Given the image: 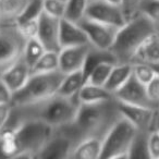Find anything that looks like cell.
Masks as SVG:
<instances>
[{
  "mask_svg": "<svg viewBox=\"0 0 159 159\" xmlns=\"http://www.w3.org/2000/svg\"><path fill=\"white\" fill-rule=\"evenodd\" d=\"M81 105L77 96L66 97L60 94L24 106H13L6 126L14 128L24 120H38L56 129L73 122ZM5 126V128H6Z\"/></svg>",
  "mask_w": 159,
  "mask_h": 159,
  "instance_id": "1",
  "label": "cell"
},
{
  "mask_svg": "<svg viewBox=\"0 0 159 159\" xmlns=\"http://www.w3.org/2000/svg\"><path fill=\"white\" fill-rule=\"evenodd\" d=\"M120 117L116 98L96 104H81L70 125L81 141L87 136H105Z\"/></svg>",
  "mask_w": 159,
  "mask_h": 159,
  "instance_id": "2",
  "label": "cell"
},
{
  "mask_svg": "<svg viewBox=\"0 0 159 159\" xmlns=\"http://www.w3.org/2000/svg\"><path fill=\"white\" fill-rule=\"evenodd\" d=\"M157 25L144 13L130 19L119 29L110 51L117 63H132L139 47L152 33Z\"/></svg>",
  "mask_w": 159,
  "mask_h": 159,
  "instance_id": "3",
  "label": "cell"
},
{
  "mask_svg": "<svg viewBox=\"0 0 159 159\" xmlns=\"http://www.w3.org/2000/svg\"><path fill=\"white\" fill-rule=\"evenodd\" d=\"M11 129L14 131L16 158H37L53 131L48 124L33 119L24 120Z\"/></svg>",
  "mask_w": 159,
  "mask_h": 159,
  "instance_id": "4",
  "label": "cell"
},
{
  "mask_svg": "<svg viewBox=\"0 0 159 159\" xmlns=\"http://www.w3.org/2000/svg\"><path fill=\"white\" fill-rule=\"evenodd\" d=\"M64 75L60 70L47 73H32L26 84L13 94L12 105L24 106L56 95Z\"/></svg>",
  "mask_w": 159,
  "mask_h": 159,
  "instance_id": "5",
  "label": "cell"
},
{
  "mask_svg": "<svg viewBox=\"0 0 159 159\" xmlns=\"http://www.w3.org/2000/svg\"><path fill=\"white\" fill-rule=\"evenodd\" d=\"M139 131L124 117L116 120L102 143L100 158H130V152Z\"/></svg>",
  "mask_w": 159,
  "mask_h": 159,
  "instance_id": "6",
  "label": "cell"
},
{
  "mask_svg": "<svg viewBox=\"0 0 159 159\" xmlns=\"http://www.w3.org/2000/svg\"><path fill=\"white\" fill-rule=\"evenodd\" d=\"M25 44L18 24L0 26V75L22 57Z\"/></svg>",
  "mask_w": 159,
  "mask_h": 159,
  "instance_id": "7",
  "label": "cell"
},
{
  "mask_svg": "<svg viewBox=\"0 0 159 159\" xmlns=\"http://www.w3.org/2000/svg\"><path fill=\"white\" fill-rule=\"evenodd\" d=\"M80 142L79 136L73 131L70 124L53 129L52 134L37 158L68 159L71 158L75 146Z\"/></svg>",
  "mask_w": 159,
  "mask_h": 159,
  "instance_id": "8",
  "label": "cell"
},
{
  "mask_svg": "<svg viewBox=\"0 0 159 159\" xmlns=\"http://www.w3.org/2000/svg\"><path fill=\"white\" fill-rule=\"evenodd\" d=\"M79 24L85 31L92 46L102 50H110L120 29L89 18L81 20Z\"/></svg>",
  "mask_w": 159,
  "mask_h": 159,
  "instance_id": "9",
  "label": "cell"
},
{
  "mask_svg": "<svg viewBox=\"0 0 159 159\" xmlns=\"http://www.w3.org/2000/svg\"><path fill=\"white\" fill-rule=\"evenodd\" d=\"M85 18L116 27L123 26L126 22L121 7L112 5L106 0H97L94 2H89L86 8Z\"/></svg>",
  "mask_w": 159,
  "mask_h": 159,
  "instance_id": "10",
  "label": "cell"
},
{
  "mask_svg": "<svg viewBox=\"0 0 159 159\" xmlns=\"http://www.w3.org/2000/svg\"><path fill=\"white\" fill-rule=\"evenodd\" d=\"M113 96L118 102H125V104L150 107V108H157L159 106L150 100L147 94L146 85L139 82L133 74L124 83L123 86H121L113 94Z\"/></svg>",
  "mask_w": 159,
  "mask_h": 159,
  "instance_id": "11",
  "label": "cell"
},
{
  "mask_svg": "<svg viewBox=\"0 0 159 159\" xmlns=\"http://www.w3.org/2000/svg\"><path fill=\"white\" fill-rule=\"evenodd\" d=\"M118 109L122 117L128 119L139 132H149L154 128L156 108L136 106L117 100Z\"/></svg>",
  "mask_w": 159,
  "mask_h": 159,
  "instance_id": "12",
  "label": "cell"
},
{
  "mask_svg": "<svg viewBox=\"0 0 159 159\" xmlns=\"http://www.w3.org/2000/svg\"><path fill=\"white\" fill-rule=\"evenodd\" d=\"M60 22L61 19L55 18L43 12L38 19L37 38L48 51H60Z\"/></svg>",
  "mask_w": 159,
  "mask_h": 159,
  "instance_id": "13",
  "label": "cell"
},
{
  "mask_svg": "<svg viewBox=\"0 0 159 159\" xmlns=\"http://www.w3.org/2000/svg\"><path fill=\"white\" fill-rule=\"evenodd\" d=\"M91 48V44L61 48V50L59 51V70L64 74L77 70H83L87 53Z\"/></svg>",
  "mask_w": 159,
  "mask_h": 159,
  "instance_id": "14",
  "label": "cell"
},
{
  "mask_svg": "<svg viewBox=\"0 0 159 159\" xmlns=\"http://www.w3.org/2000/svg\"><path fill=\"white\" fill-rule=\"evenodd\" d=\"M31 74V68L25 62V60L21 57L18 61L14 62L11 66H9L2 74L0 75V79L2 80L3 83L14 94L26 84Z\"/></svg>",
  "mask_w": 159,
  "mask_h": 159,
  "instance_id": "15",
  "label": "cell"
},
{
  "mask_svg": "<svg viewBox=\"0 0 159 159\" xmlns=\"http://www.w3.org/2000/svg\"><path fill=\"white\" fill-rule=\"evenodd\" d=\"M91 44L84 30L79 23L72 22L66 19H61L60 22V45L61 48L77 45ZM92 45V44H91Z\"/></svg>",
  "mask_w": 159,
  "mask_h": 159,
  "instance_id": "16",
  "label": "cell"
},
{
  "mask_svg": "<svg viewBox=\"0 0 159 159\" xmlns=\"http://www.w3.org/2000/svg\"><path fill=\"white\" fill-rule=\"evenodd\" d=\"M105 136H87L82 139L75 146L72 159H96L100 158Z\"/></svg>",
  "mask_w": 159,
  "mask_h": 159,
  "instance_id": "17",
  "label": "cell"
},
{
  "mask_svg": "<svg viewBox=\"0 0 159 159\" xmlns=\"http://www.w3.org/2000/svg\"><path fill=\"white\" fill-rule=\"evenodd\" d=\"M31 0H0V22L2 25L18 24Z\"/></svg>",
  "mask_w": 159,
  "mask_h": 159,
  "instance_id": "18",
  "label": "cell"
},
{
  "mask_svg": "<svg viewBox=\"0 0 159 159\" xmlns=\"http://www.w3.org/2000/svg\"><path fill=\"white\" fill-rule=\"evenodd\" d=\"M133 62H147L152 64L159 63V29L152 33L139 47Z\"/></svg>",
  "mask_w": 159,
  "mask_h": 159,
  "instance_id": "19",
  "label": "cell"
},
{
  "mask_svg": "<svg viewBox=\"0 0 159 159\" xmlns=\"http://www.w3.org/2000/svg\"><path fill=\"white\" fill-rule=\"evenodd\" d=\"M77 97L81 104H96L111 100L115 98V96L108 89H105V86L94 85L86 82L79 92Z\"/></svg>",
  "mask_w": 159,
  "mask_h": 159,
  "instance_id": "20",
  "label": "cell"
},
{
  "mask_svg": "<svg viewBox=\"0 0 159 159\" xmlns=\"http://www.w3.org/2000/svg\"><path fill=\"white\" fill-rule=\"evenodd\" d=\"M133 74V63H116L107 80L105 89L115 94Z\"/></svg>",
  "mask_w": 159,
  "mask_h": 159,
  "instance_id": "21",
  "label": "cell"
},
{
  "mask_svg": "<svg viewBox=\"0 0 159 159\" xmlns=\"http://www.w3.org/2000/svg\"><path fill=\"white\" fill-rule=\"evenodd\" d=\"M85 83H86V77L83 70L68 73L64 75L63 81L58 89V94L66 97H74L79 95V92Z\"/></svg>",
  "mask_w": 159,
  "mask_h": 159,
  "instance_id": "22",
  "label": "cell"
},
{
  "mask_svg": "<svg viewBox=\"0 0 159 159\" xmlns=\"http://www.w3.org/2000/svg\"><path fill=\"white\" fill-rule=\"evenodd\" d=\"M45 51H46V49H45L44 45L40 43V40L37 37L29 38V39H26L22 58L25 60V62L29 64L32 70L33 66L40 59V57L44 55Z\"/></svg>",
  "mask_w": 159,
  "mask_h": 159,
  "instance_id": "23",
  "label": "cell"
},
{
  "mask_svg": "<svg viewBox=\"0 0 159 159\" xmlns=\"http://www.w3.org/2000/svg\"><path fill=\"white\" fill-rule=\"evenodd\" d=\"M115 64L116 63L112 61H102L100 63H98L96 66H94L93 70L87 75L86 82L94 85L105 86Z\"/></svg>",
  "mask_w": 159,
  "mask_h": 159,
  "instance_id": "24",
  "label": "cell"
},
{
  "mask_svg": "<svg viewBox=\"0 0 159 159\" xmlns=\"http://www.w3.org/2000/svg\"><path fill=\"white\" fill-rule=\"evenodd\" d=\"M57 70H59V51L46 50L33 66L32 73H47Z\"/></svg>",
  "mask_w": 159,
  "mask_h": 159,
  "instance_id": "25",
  "label": "cell"
},
{
  "mask_svg": "<svg viewBox=\"0 0 159 159\" xmlns=\"http://www.w3.org/2000/svg\"><path fill=\"white\" fill-rule=\"evenodd\" d=\"M87 6H89L87 0H66L64 19L79 23L85 18Z\"/></svg>",
  "mask_w": 159,
  "mask_h": 159,
  "instance_id": "26",
  "label": "cell"
},
{
  "mask_svg": "<svg viewBox=\"0 0 159 159\" xmlns=\"http://www.w3.org/2000/svg\"><path fill=\"white\" fill-rule=\"evenodd\" d=\"M133 75L139 82L147 85L157 75L154 66L147 62H133Z\"/></svg>",
  "mask_w": 159,
  "mask_h": 159,
  "instance_id": "27",
  "label": "cell"
},
{
  "mask_svg": "<svg viewBox=\"0 0 159 159\" xmlns=\"http://www.w3.org/2000/svg\"><path fill=\"white\" fill-rule=\"evenodd\" d=\"M148 132H139L130 152V158H149L147 150Z\"/></svg>",
  "mask_w": 159,
  "mask_h": 159,
  "instance_id": "28",
  "label": "cell"
},
{
  "mask_svg": "<svg viewBox=\"0 0 159 159\" xmlns=\"http://www.w3.org/2000/svg\"><path fill=\"white\" fill-rule=\"evenodd\" d=\"M43 12H44V0H31L18 23L27 20L39 19Z\"/></svg>",
  "mask_w": 159,
  "mask_h": 159,
  "instance_id": "29",
  "label": "cell"
},
{
  "mask_svg": "<svg viewBox=\"0 0 159 159\" xmlns=\"http://www.w3.org/2000/svg\"><path fill=\"white\" fill-rule=\"evenodd\" d=\"M44 12L58 19H63L66 2L61 0H44Z\"/></svg>",
  "mask_w": 159,
  "mask_h": 159,
  "instance_id": "30",
  "label": "cell"
},
{
  "mask_svg": "<svg viewBox=\"0 0 159 159\" xmlns=\"http://www.w3.org/2000/svg\"><path fill=\"white\" fill-rule=\"evenodd\" d=\"M141 13L147 16L159 27V0H143Z\"/></svg>",
  "mask_w": 159,
  "mask_h": 159,
  "instance_id": "31",
  "label": "cell"
},
{
  "mask_svg": "<svg viewBox=\"0 0 159 159\" xmlns=\"http://www.w3.org/2000/svg\"><path fill=\"white\" fill-rule=\"evenodd\" d=\"M142 3H143V0H122L120 7L126 21L141 13Z\"/></svg>",
  "mask_w": 159,
  "mask_h": 159,
  "instance_id": "32",
  "label": "cell"
},
{
  "mask_svg": "<svg viewBox=\"0 0 159 159\" xmlns=\"http://www.w3.org/2000/svg\"><path fill=\"white\" fill-rule=\"evenodd\" d=\"M147 150L149 158L159 159V131L152 129L147 134Z\"/></svg>",
  "mask_w": 159,
  "mask_h": 159,
  "instance_id": "33",
  "label": "cell"
},
{
  "mask_svg": "<svg viewBox=\"0 0 159 159\" xmlns=\"http://www.w3.org/2000/svg\"><path fill=\"white\" fill-rule=\"evenodd\" d=\"M18 26H19V29H20L21 33L23 34V36H24L26 39H29V38H33V37H37L38 19L19 22Z\"/></svg>",
  "mask_w": 159,
  "mask_h": 159,
  "instance_id": "34",
  "label": "cell"
},
{
  "mask_svg": "<svg viewBox=\"0 0 159 159\" xmlns=\"http://www.w3.org/2000/svg\"><path fill=\"white\" fill-rule=\"evenodd\" d=\"M146 89H147V94L149 96L150 100L154 104L159 105V74H157L146 85Z\"/></svg>",
  "mask_w": 159,
  "mask_h": 159,
  "instance_id": "35",
  "label": "cell"
},
{
  "mask_svg": "<svg viewBox=\"0 0 159 159\" xmlns=\"http://www.w3.org/2000/svg\"><path fill=\"white\" fill-rule=\"evenodd\" d=\"M12 104H0V131L8 123L12 111Z\"/></svg>",
  "mask_w": 159,
  "mask_h": 159,
  "instance_id": "36",
  "label": "cell"
},
{
  "mask_svg": "<svg viewBox=\"0 0 159 159\" xmlns=\"http://www.w3.org/2000/svg\"><path fill=\"white\" fill-rule=\"evenodd\" d=\"M13 93L0 79V104H12Z\"/></svg>",
  "mask_w": 159,
  "mask_h": 159,
  "instance_id": "37",
  "label": "cell"
},
{
  "mask_svg": "<svg viewBox=\"0 0 159 159\" xmlns=\"http://www.w3.org/2000/svg\"><path fill=\"white\" fill-rule=\"evenodd\" d=\"M156 130L159 131V106L156 108V116H155V120H154V128Z\"/></svg>",
  "mask_w": 159,
  "mask_h": 159,
  "instance_id": "38",
  "label": "cell"
},
{
  "mask_svg": "<svg viewBox=\"0 0 159 159\" xmlns=\"http://www.w3.org/2000/svg\"><path fill=\"white\" fill-rule=\"evenodd\" d=\"M106 1H108V2L112 3V5H116V6H121V2H122V0H106Z\"/></svg>",
  "mask_w": 159,
  "mask_h": 159,
  "instance_id": "39",
  "label": "cell"
},
{
  "mask_svg": "<svg viewBox=\"0 0 159 159\" xmlns=\"http://www.w3.org/2000/svg\"><path fill=\"white\" fill-rule=\"evenodd\" d=\"M152 66H154V69H155V71H156L157 74H159V63H154V64H152Z\"/></svg>",
  "mask_w": 159,
  "mask_h": 159,
  "instance_id": "40",
  "label": "cell"
},
{
  "mask_svg": "<svg viewBox=\"0 0 159 159\" xmlns=\"http://www.w3.org/2000/svg\"><path fill=\"white\" fill-rule=\"evenodd\" d=\"M87 1H89V2H94V1H97V0H87Z\"/></svg>",
  "mask_w": 159,
  "mask_h": 159,
  "instance_id": "41",
  "label": "cell"
},
{
  "mask_svg": "<svg viewBox=\"0 0 159 159\" xmlns=\"http://www.w3.org/2000/svg\"><path fill=\"white\" fill-rule=\"evenodd\" d=\"M61 1H64V2H66V0H61Z\"/></svg>",
  "mask_w": 159,
  "mask_h": 159,
  "instance_id": "42",
  "label": "cell"
}]
</instances>
